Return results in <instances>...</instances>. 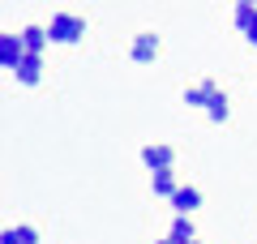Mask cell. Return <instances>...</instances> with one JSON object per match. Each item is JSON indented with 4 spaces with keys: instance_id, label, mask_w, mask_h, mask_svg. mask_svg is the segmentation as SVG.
Here are the masks:
<instances>
[{
    "instance_id": "obj_1",
    "label": "cell",
    "mask_w": 257,
    "mask_h": 244,
    "mask_svg": "<svg viewBox=\"0 0 257 244\" xmlns=\"http://www.w3.org/2000/svg\"><path fill=\"white\" fill-rule=\"evenodd\" d=\"M47 35H52V43H77V39L86 35V22L77 18V13H56V18L47 22Z\"/></svg>"
},
{
    "instance_id": "obj_2",
    "label": "cell",
    "mask_w": 257,
    "mask_h": 244,
    "mask_svg": "<svg viewBox=\"0 0 257 244\" xmlns=\"http://www.w3.org/2000/svg\"><path fill=\"white\" fill-rule=\"evenodd\" d=\"M142 163H146L150 172H167V167L176 163V150H172V146H159V142H150L146 150H142Z\"/></svg>"
},
{
    "instance_id": "obj_3",
    "label": "cell",
    "mask_w": 257,
    "mask_h": 244,
    "mask_svg": "<svg viewBox=\"0 0 257 244\" xmlns=\"http://www.w3.org/2000/svg\"><path fill=\"white\" fill-rule=\"evenodd\" d=\"M22 56H26V43H22V35H0V64H5V69H18Z\"/></svg>"
},
{
    "instance_id": "obj_4",
    "label": "cell",
    "mask_w": 257,
    "mask_h": 244,
    "mask_svg": "<svg viewBox=\"0 0 257 244\" xmlns=\"http://www.w3.org/2000/svg\"><path fill=\"white\" fill-rule=\"evenodd\" d=\"M172 210L176 214H197V210H202V189H193V184L176 189L172 193Z\"/></svg>"
},
{
    "instance_id": "obj_5",
    "label": "cell",
    "mask_w": 257,
    "mask_h": 244,
    "mask_svg": "<svg viewBox=\"0 0 257 244\" xmlns=\"http://www.w3.org/2000/svg\"><path fill=\"white\" fill-rule=\"evenodd\" d=\"M13 77H18L22 86H39V77H43V60H39V52H26V56H22V64L13 69Z\"/></svg>"
},
{
    "instance_id": "obj_6",
    "label": "cell",
    "mask_w": 257,
    "mask_h": 244,
    "mask_svg": "<svg viewBox=\"0 0 257 244\" xmlns=\"http://www.w3.org/2000/svg\"><path fill=\"white\" fill-rule=\"evenodd\" d=\"M128 56H133L138 64H150L159 56V35H150V30H146V35H138V39H133V47H128Z\"/></svg>"
},
{
    "instance_id": "obj_7",
    "label": "cell",
    "mask_w": 257,
    "mask_h": 244,
    "mask_svg": "<svg viewBox=\"0 0 257 244\" xmlns=\"http://www.w3.org/2000/svg\"><path fill=\"white\" fill-rule=\"evenodd\" d=\"M206 111H210V120H214V125H223V120L231 116V107H227V94H223L219 86H214V90H210V99H206Z\"/></svg>"
},
{
    "instance_id": "obj_8",
    "label": "cell",
    "mask_w": 257,
    "mask_h": 244,
    "mask_svg": "<svg viewBox=\"0 0 257 244\" xmlns=\"http://www.w3.org/2000/svg\"><path fill=\"white\" fill-rule=\"evenodd\" d=\"M172 240H180V244H193L197 240V227H193V214H176V223H172Z\"/></svg>"
},
{
    "instance_id": "obj_9",
    "label": "cell",
    "mask_w": 257,
    "mask_h": 244,
    "mask_svg": "<svg viewBox=\"0 0 257 244\" xmlns=\"http://www.w3.org/2000/svg\"><path fill=\"white\" fill-rule=\"evenodd\" d=\"M22 43H26V52H43L52 43V35H47V26H26L22 30Z\"/></svg>"
},
{
    "instance_id": "obj_10",
    "label": "cell",
    "mask_w": 257,
    "mask_h": 244,
    "mask_svg": "<svg viewBox=\"0 0 257 244\" xmlns=\"http://www.w3.org/2000/svg\"><path fill=\"white\" fill-rule=\"evenodd\" d=\"M150 189H155L159 197H167V201H172V193L180 189V184L172 180V167H167V172H155V176H150Z\"/></svg>"
},
{
    "instance_id": "obj_11",
    "label": "cell",
    "mask_w": 257,
    "mask_h": 244,
    "mask_svg": "<svg viewBox=\"0 0 257 244\" xmlns=\"http://www.w3.org/2000/svg\"><path fill=\"white\" fill-rule=\"evenodd\" d=\"M0 244H39V231L35 227H9L0 235Z\"/></svg>"
},
{
    "instance_id": "obj_12",
    "label": "cell",
    "mask_w": 257,
    "mask_h": 244,
    "mask_svg": "<svg viewBox=\"0 0 257 244\" xmlns=\"http://www.w3.org/2000/svg\"><path fill=\"white\" fill-rule=\"evenodd\" d=\"M210 90H214V81H197V86H189V90H184V103H189V107H206Z\"/></svg>"
},
{
    "instance_id": "obj_13",
    "label": "cell",
    "mask_w": 257,
    "mask_h": 244,
    "mask_svg": "<svg viewBox=\"0 0 257 244\" xmlns=\"http://www.w3.org/2000/svg\"><path fill=\"white\" fill-rule=\"evenodd\" d=\"M253 18H257V5H236V30L240 35L253 26Z\"/></svg>"
},
{
    "instance_id": "obj_14",
    "label": "cell",
    "mask_w": 257,
    "mask_h": 244,
    "mask_svg": "<svg viewBox=\"0 0 257 244\" xmlns=\"http://www.w3.org/2000/svg\"><path fill=\"white\" fill-rule=\"evenodd\" d=\"M244 39H248V43H253V47H257V18H253V26H248V30H244Z\"/></svg>"
},
{
    "instance_id": "obj_15",
    "label": "cell",
    "mask_w": 257,
    "mask_h": 244,
    "mask_svg": "<svg viewBox=\"0 0 257 244\" xmlns=\"http://www.w3.org/2000/svg\"><path fill=\"white\" fill-rule=\"evenodd\" d=\"M159 244H180V240H172V235H163V240H159Z\"/></svg>"
},
{
    "instance_id": "obj_16",
    "label": "cell",
    "mask_w": 257,
    "mask_h": 244,
    "mask_svg": "<svg viewBox=\"0 0 257 244\" xmlns=\"http://www.w3.org/2000/svg\"><path fill=\"white\" fill-rule=\"evenodd\" d=\"M231 5H257V0H231Z\"/></svg>"
},
{
    "instance_id": "obj_17",
    "label": "cell",
    "mask_w": 257,
    "mask_h": 244,
    "mask_svg": "<svg viewBox=\"0 0 257 244\" xmlns=\"http://www.w3.org/2000/svg\"><path fill=\"white\" fill-rule=\"evenodd\" d=\"M193 244H202V240H193Z\"/></svg>"
}]
</instances>
